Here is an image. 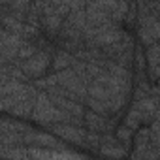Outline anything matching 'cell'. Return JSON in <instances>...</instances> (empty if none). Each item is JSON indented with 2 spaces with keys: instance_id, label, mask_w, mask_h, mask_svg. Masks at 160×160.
I'll return each instance as SVG.
<instances>
[{
  "instance_id": "277c9868",
  "label": "cell",
  "mask_w": 160,
  "mask_h": 160,
  "mask_svg": "<svg viewBox=\"0 0 160 160\" xmlns=\"http://www.w3.org/2000/svg\"><path fill=\"white\" fill-rule=\"evenodd\" d=\"M49 128L53 130L55 136H58V138L73 143V145H85L87 134H89L77 122H55V124H49Z\"/></svg>"
},
{
  "instance_id": "6da1fadb",
  "label": "cell",
  "mask_w": 160,
  "mask_h": 160,
  "mask_svg": "<svg viewBox=\"0 0 160 160\" xmlns=\"http://www.w3.org/2000/svg\"><path fill=\"white\" fill-rule=\"evenodd\" d=\"M30 119H34L36 122L45 124V126L55 124V122H73V119L66 111H62L51 100L49 92H43V91L36 98V106H34V111H32V117Z\"/></svg>"
},
{
  "instance_id": "7c38bea8",
  "label": "cell",
  "mask_w": 160,
  "mask_h": 160,
  "mask_svg": "<svg viewBox=\"0 0 160 160\" xmlns=\"http://www.w3.org/2000/svg\"><path fill=\"white\" fill-rule=\"evenodd\" d=\"M132 132H134V128H130L128 124H124V126H121V128L117 130V139H119L121 143L128 145V143L132 141Z\"/></svg>"
},
{
  "instance_id": "5b68a950",
  "label": "cell",
  "mask_w": 160,
  "mask_h": 160,
  "mask_svg": "<svg viewBox=\"0 0 160 160\" xmlns=\"http://www.w3.org/2000/svg\"><path fill=\"white\" fill-rule=\"evenodd\" d=\"M25 38L2 28V64H15Z\"/></svg>"
},
{
  "instance_id": "30bf717a",
  "label": "cell",
  "mask_w": 160,
  "mask_h": 160,
  "mask_svg": "<svg viewBox=\"0 0 160 160\" xmlns=\"http://www.w3.org/2000/svg\"><path fill=\"white\" fill-rule=\"evenodd\" d=\"M75 55L66 51V49H60L53 55V70L55 72H60V70H66V68H72L73 62H75Z\"/></svg>"
},
{
  "instance_id": "9c48e42d",
  "label": "cell",
  "mask_w": 160,
  "mask_h": 160,
  "mask_svg": "<svg viewBox=\"0 0 160 160\" xmlns=\"http://www.w3.org/2000/svg\"><path fill=\"white\" fill-rule=\"evenodd\" d=\"M139 38H141V42H143L147 47L152 45V43H156V42L160 40V17H158L152 25L141 27V28H139Z\"/></svg>"
},
{
  "instance_id": "4fadbf2b",
  "label": "cell",
  "mask_w": 160,
  "mask_h": 160,
  "mask_svg": "<svg viewBox=\"0 0 160 160\" xmlns=\"http://www.w3.org/2000/svg\"><path fill=\"white\" fill-rule=\"evenodd\" d=\"M49 2H53V4H57V6H70L72 0H49Z\"/></svg>"
},
{
  "instance_id": "7a4b0ae2",
  "label": "cell",
  "mask_w": 160,
  "mask_h": 160,
  "mask_svg": "<svg viewBox=\"0 0 160 160\" xmlns=\"http://www.w3.org/2000/svg\"><path fill=\"white\" fill-rule=\"evenodd\" d=\"M17 66L25 72V75L28 79H34V81H36V79L45 75V72L49 68H53V53L49 49H45V47H40L30 58L19 62Z\"/></svg>"
},
{
  "instance_id": "8992f818",
  "label": "cell",
  "mask_w": 160,
  "mask_h": 160,
  "mask_svg": "<svg viewBox=\"0 0 160 160\" xmlns=\"http://www.w3.org/2000/svg\"><path fill=\"white\" fill-rule=\"evenodd\" d=\"M64 19L58 13H43L40 15V28L47 34V36H58L62 27H64Z\"/></svg>"
},
{
  "instance_id": "3957f363",
  "label": "cell",
  "mask_w": 160,
  "mask_h": 160,
  "mask_svg": "<svg viewBox=\"0 0 160 160\" xmlns=\"http://www.w3.org/2000/svg\"><path fill=\"white\" fill-rule=\"evenodd\" d=\"M55 73H57V79H58V85L64 87L73 100L87 102V98H89V85L77 75V72L73 68H66V70H60V72H55Z\"/></svg>"
},
{
  "instance_id": "5bb4252c",
  "label": "cell",
  "mask_w": 160,
  "mask_h": 160,
  "mask_svg": "<svg viewBox=\"0 0 160 160\" xmlns=\"http://www.w3.org/2000/svg\"><path fill=\"white\" fill-rule=\"evenodd\" d=\"M89 4H91V0H87V6H89Z\"/></svg>"
},
{
  "instance_id": "8fae6325",
  "label": "cell",
  "mask_w": 160,
  "mask_h": 160,
  "mask_svg": "<svg viewBox=\"0 0 160 160\" xmlns=\"http://www.w3.org/2000/svg\"><path fill=\"white\" fill-rule=\"evenodd\" d=\"M102 149H100V152L102 154H106V156H122V154H126L124 152V149L121 147V143H117L113 138H102Z\"/></svg>"
},
{
  "instance_id": "ba28073f",
  "label": "cell",
  "mask_w": 160,
  "mask_h": 160,
  "mask_svg": "<svg viewBox=\"0 0 160 160\" xmlns=\"http://www.w3.org/2000/svg\"><path fill=\"white\" fill-rule=\"evenodd\" d=\"M85 124H87V128H89V130L98 132V134L108 130V119H106V115L96 113V111H92L91 108L85 111Z\"/></svg>"
},
{
  "instance_id": "52a82bcc",
  "label": "cell",
  "mask_w": 160,
  "mask_h": 160,
  "mask_svg": "<svg viewBox=\"0 0 160 160\" xmlns=\"http://www.w3.org/2000/svg\"><path fill=\"white\" fill-rule=\"evenodd\" d=\"M2 10L25 21V17L30 12V0H2Z\"/></svg>"
}]
</instances>
